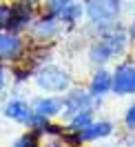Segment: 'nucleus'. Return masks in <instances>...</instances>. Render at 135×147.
I'll return each instance as SVG.
<instances>
[{"instance_id": "f257e3e1", "label": "nucleus", "mask_w": 135, "mask_h": 147, "mask_svg": "<svg viewBox=\"0 0 135 147\" xmlns=\"http://www.w3.org/2000/svg\"><path fill=\"white\" fill-rule=\"evenodd\" d=\"M128 34L120 31V29H111L106 34L95 38V42L89 47V60L93 65H106L111 58L122 56L128 45Z\"/></svg>"}, {"instance_id": "f03ea898", "label": "nucleus", "mask_w": 135, "mask_h": 147, "mask_svg": "<svg viewBox=\"0 0 135 147\" xmlns=\"http://www.w3.org/2000/svg\"><path fill=\"white\" fill-rule=\"evenodd\" d=\"M120 11H122L120 0H84V13L89 16L91 25L98 29L100 36L115 29Z\"/></svg>"}, {"instance_id": "7ed1b4c3", "label": "nucleus", "mask_w": 135, "mask_h": 147, "mask_svg": "<svg viewBox=\"0 0 135 147\" xmlns=\"http://www.w3.org/2000/svg\"><path fill=\"white\" fill-rule=\"evenodd\" d=\"M33 80L47 94H67L73 85L69 71L58 65H40L33 71Z\"/></svg>"}, {"instance_id": "20e7f679", "label": "nucleus", "mask_w": 135, "mask_h": 147, "mask_svg": "<svg viewBox=\"0 0 135 147\" xmlns=\"http://www.w3.org/2000/svg\"><path fill=\"white\" fill-rule=\"evenodd\" d=\"M27 58V42L25 38L9 31V29H2L0 31V63L2 65H16L20 60Z\"/></svg>"}, {"instance_id": "39448f33", "label": "nucleus", "mask_w": 135, "mask_h": 147, "mask_svg": "<svg viewBox=\"0 0 135 147\" xmlns=\"http://www.w3.org/2000/svg\"><path fill=\"white\" fill-rule=\"evenodd\" d=\"M115 131V125L111 120H93L91 125H86L80 131H64V138L71 143L73 147H80L82 143H93V140H102L108 138Z\"/></svg>"}, {"instance_id": "423d86ee", "label": "nucleus", "mask_w": 135, "mask_h": 147, "mask_svg": "<svg viewBox=\"0 0 135 147\" xmlns=\"http://www.w3.org/2000/svg\"><path fill=\"white\" fill-rule=\"evenodd\" d=\"M95 107H100V98L86 89H69L62 96V116L67 118L78 111H95Z\"/></svg>"}, {"instance_id": "0eeeda50", "label": "nucleus", "mask_w": 135, "mask_h": 147, "mask_svg": "<svg viewBox=\"0 0 135 147\" xmlns=\"http://www.w3.org/2000/svg\"><path fill=\"white\" fill-rule=\"evenodd\" d=\"M36 0H13L9 5V31L22 34L25 29L31 27V22L36 20Z\"/></svg>"}, {"instance_id": "6e6552de", "label": "nucleus", "mask_w": 135, "mask_h": 147, "mask_svg": "<svg viewBox=\"0 0 135 147\" xmlns=\"http://www.w3.org/2000/svg\"><path fill=\"white\" fill-rule=\"evenodd\" d=\"M60 20H58V16H51V13H42L40 18H36L33 22H31V38L36 40V42H40V45H45V42H51V40H55L58 38V34H60Z\"/></svg>"}, {"instance_id": "1a4fd4ad", "label": "nucleus", "mask_w": 135, "mask_h": 147, "mask_svg": "<svg viewBox=\"0 0 135 147\" xmlns=\"http://www.w3.org/2000/svg\"><path fill=\"white\" fill-rule=\"evenodd\" d=\"M113 94L115 96H133L135 94V65L122 63L113 71Z\"/></svg>"}, {"instance_id": "9d476101", "label": "nucleus", "mask_w": 135, "mask_h": 147, "mask_svg": "<svg viewBox=\"0 0 135 147\" xmlns=\"http://www.w3.org/2000/svg\"><path fill=\"white\" fill-rule=\"evenodd\" d=\"M2 116H7L9 120L27 127L31 123V118H33V107H31V102L22 100V98H11V100H7L2 105Z\"/></svg>"}, {"instance_id": "9b49d317", "label": "nucleus", "mask_w": 135, "mask_h": 147, "mask_svg": "<svg viewBox=\"0 0 135 147\" xmlns=\"http://www.w3.org/2000/svg\"><path fill=\"white\" fill-rule=\"evenodd\" d=\"M31 107L36 114H42L47 118H55L62 114V96H38L31 100Z\"/></svg>"}, {"instance_id": "f8f14e48", "label": "nucleus", "mask_w": 135, "mask_h": 147, "mask_svg": "<svg viewBox=\"0 0 135 147\" xmlns=\"http://www.w3.org/2000/svg\"><path fill=\"white\" fill-rule=\"evenodd\" d=\"M89 92L93 96H106V94L113 92V71H106L104 67H100L98 71L93 74V78H91V85H89Z\"/></svg>"}, {"instance_id": "ddd939ff", "label": "nucleus", "mask_w": 135, "mask_h": 147, "mask_svg": "<svg viewBox=\"0 0 135 147\" xmlns=\"http://www.w3.org/2000/svg\"><path fill=\"white\" fill-rule=\"evenodd\" d=\"M82 16H84V5H80V0L78 2H67L62 9L58 11V20L62 25H67V27H75L82 20Z\"/></svg>"}, {"instance_id": "4468645a", "label": "nucleus", "mask_w": 135, "mask_h": 147, "mask_svg": "<svg viewBox=\"0 0 135 147\" xmlns=\"http://www.w3.org/2000/svg\"><path fill=\"white\" fill-rule=\"evenodd\" d=\"M93 120H95L93 111H78V114H73L71 118H67V131H80L86 125H91Z\"/></svg>"}, {"instance_id": "2eb2a0df", "label": "nucleus", "mask_w": 135, "mask_h": 147, "mask_svg": "<svg viewBox=\"0 0 135 147\" xmlns=\"http://www.w3.org/2000/svg\"><path fill=\"white\" fill-rule=\"evenodd\" d=\"M11 147H42V143H40V134L33 131V129H27L25 134H20V136L11 143Z\"/></svg>"}, {"instance_id": "dca6fc26", "label": "nucleus", "mask_w": 135, "mask_h": 147, "mask_svg": "<svg viewBox=\"0 0 135 147\" xmlns=\"http://www.w3.org/2000/svg\"><path fill=\"white\" fill-rule=\"evenodd\" d=\"M124 125H126L128 131H135V100L131 102L124 111Z\"/></svg>"}, {"instance_id": "f3484780", "label": "nucleus", "mask_w": 135, "mask_h": 147, "mask_svg": "<svg viewBox=\"0 0 135 147\" xmlns=\"http://www.w3.org/2000/svg\"><path fill=\"white\" fill-rule=\"evenodd\" d=\"M7 25H9V5L0 2V31L7 29Z\"/></svg>"}, {"instance_id": "a211bd4d", "label": "nucleus", "mask_w": 135, "mask_h": 147, "mask_svg": "<svg viewBox=\"0 0 135 147\" xmlns=\"http://www.w3.org/2000/svg\"><path fill=\"white\" fill-rule=\"evenodd\" d=\"M7 80H9V71H7V67L0 63V94L5 92V87H7Z\"/></svg>"}, {"instance_id": "6ab92c4d", "label": "nucleus", "mask_w": 135, "mask_h": 147, "mask_svg": "<svg viewBox=\"0 0 135 147\" xmlns=\"http://www.w3.org/2000/svg\"><path fill=\"white\" fill-rule=\"evenodd\" d=\"M128 38L135 40V13H133V20H131V27H128Z\"/></svg>"}, {"instance_id": "aec40b11", "label": "nucleus", "mask_w": 135, "mask_h": 147, "mask_svg": "<svg viewBox=\"0 0 135 147\" xmlns=\"http://www.w3.org/2000/svg\"><path fill=\"white\" fill-rule=\"evenodd\" d=\"M128 147H135V136L131 138V140H128Z\"/></svg>"}, {"instance_id": "412c9836", "label": "nucleus", "mask_w": 135, "mask_h": 147, "mask_svg": "<svg viewBox=\"0 0 135 147\" xmlns=\"http://www.w3.org/2000/svg\"><path fill=\"white\" fill-rule=\"evenodd\" d=\"M0 114H2V105H0Z\"/></svg>"}]
</instances>
